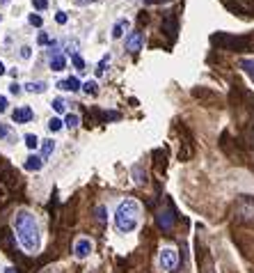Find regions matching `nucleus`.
I'll list each match as a JSON object with an SVG mask.
<instances>
[{"label":"nucleus","instance_id":"obj_1","mask_svg":"<svg viewBox=\"0 0 254 273\" xmlns=\"http://www.w3.org/2000/svg\"><path fill=\"white\" fill-rule=\"evenodd\" d=\"M14 232L16 239L21 243L25 252H37L41 246V236H39V225L37 218L32 216L28 209H19L14 216Z\"/></svg>","mask_w":254,"mask_h":273},{"label":"nucleus","instance_id":"obj_2","mask_svg":"<svg viewBox=\"0 0 254 273\" xmlns=\"http://www.w3.org/2000/svg\"><path fill=\"white\" fill-rule=\"evenodd\" d=\"M137 223H140V205L135 202V200H124L119 207H117V211H115V225L119 232H133L137 228Z\"/></svg>","mask_w":254,"mask_h":273},{"label":"nucleus","instance_id":"obj_3","mask_svg":"<svg viewBox=\"0 0 254 273\" xmlns=\"http://www.w3.org/2000/svg\"><path fill=\"white\" fill-rule=\"evenodd\" d=\"M176 264H179V255H176L174 248H163V251L158 252V269H160L163 273L174 271Z\"/></svg>","mask_w":254,"mask_h":273},{"label":"nucleus","instance_id":"obj_4","mask_svg":"<svg viewBox=\"0 0 254 273\" xmlns=\"http://www.w3.org/2000/svg\"><path fill=\"white\" fill-rule=\"evenodd\" d=\"M92 241L90 239H85V236H80V239H76V243H74V255L78 259H87L92 255Z\"/></svg>","mask_w":254,"mask_h":273},{"label":"nucleus","instance_id":"obj_5","mask_svg":"<svg viewBox=\"0 0 254 273\" xmlns=\"http://www.w3.org/2000/svg\"><path fill=\"white\" fill-rule=\"evenodd\" d=\"M142 42H144V37H142V32H131L126 37V51L128 53H137L140 48H142Z\"/></svg>","mask_w":254,"mask_h":273},{"label":"nucleus","instance_id":"obj_6","mask_svg":"<svg viewBox=\"0 0 254 273\" xmlns=\"http://www.w3.org/2000/svg\"><path fill=\"white\" fill-rule=\"evenodd\" d=\"M32 117H35V113H32V108H28V106L16 108L14 113H12V120H14L16 124H25V122H30Z\"/></svg>","mask_w":254,"mask_h":273},{"label":"nucleus","instance_id":"obj_7","mask_svg":"<svg viewBox=\"0 0 254 273\" xmlns=\"http://www.w3.org/2000/svg\"><path fill=\"white\" fill-rule=\"evenodd\" d=\"M158 225L163 230H172V225H174V211L167 207L165 211H160L158 213Z\"/></svg>","mask_w":254,"mask_h":273},{"label":"nucleus","instance_id":"obj_8","mask_svg":"<svg viewBox=\"0 0 254 273\" xmlns=\"http://www.w3.org/2000/svg\"><path fill=\"white\" fill-rule=\"evenodd\" d=\"M41 168H44V159H41V156H35V154H32V156L25 159V170H30V172H39Z\"/></svg>","mask_w":254,"mask_h":273},{"label":"nucleus","instance_id":"obj_9","mask_svg":"<svg viewBox=\"0 0 254 273\" xmlns=\"http://www.w3.org/2000/svg\"><path fill=\"white\" fill-rule=\"evenodd\" d=\"M58 87H60V90H67V92H78L80 90V81L71 76V78H67V81H60Z\"/></svg>","mask_w":254,"mask_h":273},{"label":"nucleus","instance_id":"obj_10","mask_svg":"<svg viewBox=\"0 0 254 273\" xmlns=\"http://www.w3.org/2000/svg\"><path fill=\"white\" fill-rule=\"evenodd\" d=\"M67 67V58L62 53H53L51 55V69L53 71H62V69Z\"/></svg>","mask_w":254,"mask_h":273},{"label":"nucleus","instance_id":"obj_11","mask_svg":"<svg viewBox=\"0 0 254 273\" xmlns=\"http://www.w3.org/2000/svg\"><path fill=\"white\" fill-rule=\"evenodd\" d=\"M126 30H128V21H126V19H121V21H117L115 25H112V39H119Z\"/></svg>","mask_w":254,"mask_h":273},{"label":"nucleus","instance_id":"obj_12","mask_svg":"<svg viewBox=\"0 0 254 273\" xmlns=\"http://www.w3.org/2000/svg\"><path fill=\"white\" fill-rule=\"evenodd\" d=\"M25 90L32 92V94H41V92H46V83L44 81H32V83H25Z\"/></svg>","mask_w":254,"mask_h":273},{"label":"nucleus","instance_id":"obj_13","mask_svg":"<svg viewBox=\"0 0 254 273\" xmlns=\"http://www.w3.org/2000/svg\"><path fill=\"white\" fill-rule=\"evenodd\" d=\"M53 152H55V140H44V143H41V159L46 161Z\"/></svg>","mask_w":254,"mask_h":273},{"label":"nucleus","instance_id":"obj_14","mask_svg":"<svg viewBox=\"0 0 254 273\" xmlns=\"http://www.w3.org/2000/svg\"><path fill=\"white\" fill-rule=\"evenodd\" d=\"M64 124H67L69 129H76V126L80 124V117H78V115H74V113H69L67 117H64Z\"/></svg>","mask_w":254,"mask_h":273},{"label":"nucleus","instance_id":"obj_15","mask_svg":"<svg viewBox=\"0 0 254 273\" xmlns=\"http://www.w3.org/2000/svg\"><path fill=\"white\" fill-rule=\"evenodd\" d=\"M25 147H28V149H37V147H39V138L35 136V133H28V136H25Z\"/></svg>","mask_w":254,"mask_h":273},{"label":"nucleus","instance_id":"obj_16","mask_svg":"<svg viewBox=\"0 0 254 273\" xmlns=\"http://www.w3.org/2000/svg\"><path fill=\"white\" fill-rule=\"evenodd\" d=\"M53 110H55V113H64V110H67V104H64V99H53Z\"/></svg>","mask_w":254,"mask_h":273},{"label":"nucleus","instance_id":"obj_17","mask_svg":"<svg viewBox=\"0 0 254 273\" xmlns=\"http://www.w3.org/2000/svg\"><path fill=\"white\" fill-rule=\"evenodd\" d=\"M71 62H74V67L78 69V71H85V60H82L78 53H71Z\"/></svg>","mask_w":254,"mask_h":273},{"label":"nucleus","instance_id":"obj_18","mask_svg":"<svg viewBox=\"0 0 254 273\" xmlns=\"http://www.w3.org/2000/svg\"><path fill=\"white\" fill-rule=\"evenodd\" d=\"M240 69H245L247 74L254 78V60H240Z\"/></svg>","mask_w":254,"mask_h":273},{"label":"nucleus","instance_id":"obj_19","mask_svg":"<svg viewBox=\"0 0 254 273\" xmlns=\"http://www.w3.org/2000/svg\"><path fill=\"white\" fill-rule=\"evenodd\" d=\"M82 90H85V92H87V94H92V97H94V94H97V83H94V81H87V83H85V85H82Z\"/></svg>","mask_w":254,"mask_h":273},{"label":"nucleus","instance_id":"obj_20","mask_svg":"<svg viewBox=\"0 0 254 273\" xmlns=\"http://www.w3.org/2000/svg\"><path fill=\"white\" fill-rule=\"evenodd\" d=\"M48 129H51L53 133H55V131H60L62 129V120H60V117H53V120L48 122Z\"/></svg>","mask_w":254,"mask_h":273},{"label":"nucleus","instance_id":"obj_21","mask_svg":"<svg viewBox=\"0 0 254 273\" xmlns=\"http://www.w3.org/2000/svg\"><path fill=\"white\" fill-rule=\"evenodd\" d=\"M28 21H30L32 25H35V28H39V25L44 23V21H41V16H39V14H30V19H28Z\"/></svg>","mask_w":254,"mask_h":273},{"label":"nucleus","instance_id":"obj_22","mask_svg":"<svg viewBox=\"0 0 254 273\" xmlns=\"http://www.w3.org/2000/svg\"><path fill=\"white\" fill-rule=\"evenodd\" d=\"M108 60H110V58H108V55H105L103 60L98 62V67H97V74H98V76H101V74H103V71H105V64H108Z\"/></svg>","mask_w":254,"mask_h":273},{"label":"nucleus","instance_id":"obj_23","mask_svg":"<svg viewBox=\"0 0 254 273\" xmlns=\"http://www.w3.org/2000/svg\"><path fill=\"white\" fill-rule=\"evenodd\" d=\"M32 5H35V9H46L48 7V0H32Z\"/></svg>","mask_w":254,"mask_h":273},{"label":"nucleus","instance_id":"obj_24","mask_svg":"<svg viewBox=\"0 0 254 273\" xmlns=\"http://www.w3.org/2000/svg\"><path fill=\"white\" fill-rule=\"evenodd\" d=\"M30 55H32V48H30V46H23V48H21V58H23V60H28Z\"/></svg>","mask_w":254,"mask_h":273},{"label":"nucleus","instance_id":"obj_25","mask_svg":"<svg viewBox=\"0 0 254 273\" xmlns=\"http://www.w3.org/2000/svg\"><path fill=\"white\" fill-rule=\"evenodd\" d=\"M55 21L60 23V25H64V23H67V14H64V12H58V14H55Z\"/></svg>","mask_w":254,"mask_h":273},{"label":"nucleus","instance_id":"obj_26","mask_svg":"<svg viewBox=\"0 0 254 273\" xmlns=\"http://www.w3.org/2000/svg\"><path fill=\"white\" fill-rule=\"evenodd\" d=\"M7 136H9V129L5 126V124H0V140H2V138H7Z\"/></svg>","mask_w":254,"mask_h":273},{"label":"nucleus","instance_id":"obj_27","mask_svg":"<svg viewBox=\"0 0 254 273\" xmlns=\"http://www.w3.org/2000/svg\"><path fill=\"white\" fill-rule=\"evenodd\" d=\"M7 110V97H0V113Z\"/></svg>","mask_w":254,"mask_h":273},{"label":"nucleus","instance_id":"obj_28","mask_svg":"<svg viewBox=\"0 0 254 273\" xmlns=\"http://www.w3.org/2000/svg\"><path fill=\"white\" fill-rule=\"evenodd\" d=\"M97 216H98V220H105V207H98V209H97Z\"/></svg>","mask_w":254,"mask_h":273},{"label":"nucleus","instance_id":"obj_29","mask_svg":"<svg viewBox=\"0 0 254 273\" xmlns=\"http://www.w3.org/2000/svg\"><path fill=\"white\" fill-rule=\"evenodd\" d=\"M9 92H12V94H19V92H21V85L12 83V85H9Z\"/></svg>","mask_w":254,"mask_h":273},{"label":"nucleus","instance_id":"obj_30","mask_svg":"<svg viewBox=\"0 0 254 273\" xmlns=\"http://www.w3.org/2000/svg\"><path fill=\"white\" fill-rule=\"evenodd\" d=\"M39 44H51V39H48V35H44V32H41V35H39Z\"/></svg>","mask_w":254,"mask_h":273},{"label":"nucleus","instance_id":"obj_31","mask_svg":"<svg viewBox=\"0 0 254 273\" xmlns=\"http://www.w3.org/2000/svg\"><path fill=\"white\" fill-rule=\"evenodd\" d=\"M76 5H90V2H97V0H74Z\"/></svg>","mask_w":254,"mask_h":273},{"label":"nucleus","instance_id":"obj_32","mask_svg":"<svg viewBox=\"0 0 254 273\" xmlns=\"http://www.w3.org/2000/svg\"><path fill=\"white\" fill-rule=\"evenodd\" d=\"M2 273H16V269H14V266H5V271H2Z\"/></svg>","mask_w":254,"mask_h":273},{"label":"nucleus","instance_id":"obj_33","mask_svg":"<svg viewBox=\"0 0 254 273\" xmlns=\"http://www.w3.org/2000/svg\"><path fill=\"white\" fill-rule=\"evenodd\" d=\"M2 74H5V67H2V62H0V76H2Z\"/></svg>","mask_w":254,"mask_h":273},{"label":"nucleus","instance_id":"obj_34","mask_svg":"<svg viewBox=\"0 0 254 273\" xmlns=\"http://www.w3.org/2000/svg\"><path fill=\"white\" fill-rule=\"evenodd\" d=\"M149 2H163V0H149Z\"/></svg>","mask_w":254,"mask_h":273}]
</instances>
